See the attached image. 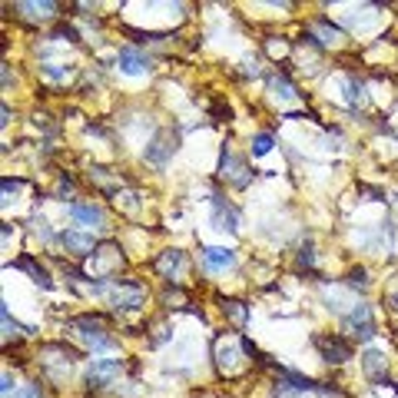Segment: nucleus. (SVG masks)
Masks as SVG:
<instances>
[{
  "label": "nucleus",
  "instance_id": "f257e3e1",
  "mask_svg": "<svg viewBox=\"0 0 398 398\" xmlns=\"http://www.w3.org/2000/svg\"><path fill=\"white\" fill-rule=\"evenodd\" d=\"M342 329L352 339H358V342H372L378 335V322H375V315H372V305L356 302V309L342 315Z\"/></svg>",
  "mask_w": 398,
  "mask_h": 398
},
{
  "label": "nucleus",
  "instance_id": "f03ea898",
  "mask_svg": "<svg viewBox=\"0 0 398 398\" xmlns=\"http://www.w3.org/2000/svg\"><path fill=\"white\" fill-rule=\"evenodd\" d=\"M143 302H146V286L136 279H117V286L110 292L113 312H136Z\"/></svg>",
  "mask_w": 398,
  "mask_h": 398
},
{
  "label": "nucleus",
  "instance_id": "7ed1b4c3",
  "mask_svg": "<svg viewBox=\"0 0 398 398\" xmlns=\"http://www.w3.org/2000/svg\"><path fill=\"white\" fill-rule=\"evenodd\" d=\"M70 329H74L90 349H97V352H103V349L113 345V335H107V325L100 322L97 315H76L74 322H70Z\"/></svg>",
  "mask_w": 398,
  "mask_h": 398
},
{
  "label": "nucleus",
  "instance_id": "20e7f679",
  "mask_svg": "<svg viewBox=\"0 0 398 398\" xmlns=\"http://www.w3.org/2000/svg\"><path fill=\"white\" fill-rule=\"evenodd\" d=\"M219 176H223V180H229L236 189H246V186L252 183L256 170H249L246 160H239L229 146H223V153H219Z\"/></svg>",
  "mask_w": 398,
  "mask_h": 398
},
{
  "label": "nucleus",
  "instance_id": "39448f33",
  "mask_svg": "<svg viewBox=\"0 0 398 398\" xmlns=\"http://www.w3.org/2000/svg\"><path fill=\"white\" fill-rule=\"evenodd\" d=\"M123 358H93L90 362V368H86V375H83V382L90 388H107V385H113L119 375H123Z\"/></svg>",
  "mask_w": 398,
  "mask_h": 398
},
{
  "label": "nucleus",
  "instance_id": "423d86ee",
  "mask_svg": "<svg viewBox=\"0 0 398 398\" xmlns=\"http://www.w3.org/2000/svg\"><path fill=\"white\" fill-rule=\"evenodd\" d=\"M312 345L319 349L322 362H329V365H345L352 358V342L342 339V335H312Z\"/></svg>",
  "mask_w": 398,
  "mask_h": 398
},
{
  "label": "nucleus",
  "instance_id": "0eeeda50",
  "mask_svg": "<svg viewBox=\"0 0 398 398\" xmlns=\"http://www.w3.org/2000/svg\"><path fill=\"white\" fill-rule=\"evenodd\" d=\"M66 213L74 219L76 226L83 229H107V213H103V206L93 203V199H76V203L66 206Z\"/></svg>",
  "mask_w": 398,
  "mask_h": 398
},
{
  "label": "nucleus",
  "instance_id": "6e6552de",
  "mask_svg": "<svg viewBox=\"0 0 398 398\" xmlns=\"http://www.w3.org/2000/svg\"><path fill=\"white\" fill-rule=\"evenodd\" d=\"M176 143H180V140H176L172 133H166V129H163V133H156V136L146 143V150H143V160L150 163V166H156V170H163V166L172 160V153H176Z\"/></svg>",
  "mask_w": 398,
  "mask_h": 398
},
{
  "label": "nucleus",
  "instance_id": "1a4fd4ad",
  "mask_svg": "<svg viewBox=\"0 0 398 398\" xmlns=\"http://www.w3.org/2000/svg\"><path fill=\"white\" fill-rule=\"evenodd\" d=\"M209 206H213V229L219 233H239V209L229 203L223 193L209 196Z\"/></svg>",
  "mask_w": 398,
  "mask_h": 398
},
{
  "label": "nucleus",
  "instance_id": "9d476101",
  "mask_svg": "<svg viewBox=\"0 0 398 398\" xmlns=\"http://www.w3.org/2000/svg\"><path fill=\"white\" fill-rule=\"evenodd\" d=\"M322 382H315L309 375H299V372H289V368H279V378H276V392L279 395H305V392H315L319 395Z\"/></svg>",
  "mask_w": 398,
  "mask_h": 398
},
{
  "label": "nucleus",
  "instance_id": "9b49d317",
  "mask_svg": "<svg viewBox=\"0 0 398 398\" xmlns=\"http://www.w3.org/2000/svg\"><path fill=\"white\" fill-rule=\"evenodd\" d=\"M117 70L127 76H140V74H150L153 70V60L143 50L136 47H119L117 50Z\"/></svg>",
  "mask_w": 398,
  "mask_h": 398
},
{
  "label": "nucleus",
  "instance_id": "f8f14e48",
  "mask_svg": "<svg viewBox=\"0 0 398 398\" xmlns=\"http://www.w3.org/2000/svg\"><path fill=\"white\" fill-rule=\"evenodd\" d=\"M199 259H203V269L209 272H226L236 266V249L226 246H203L199 249Z\"/></svg>",
  "mask_w": 398,
  "mask_h": 398
},
{
  "label": "nucleus",
  "instance_id": "ddd939ff",
  "mask_svg": "<svg viewBox=\"0 0 398 398\" xmlns=\"http://www.w3.org/2000/svg\"><path fill=\"white\" fill-rule=\"evenodd\" d=\"M60 246H64L70 256H93V252H97V239H93V233L64 229V233H60Z\"/></svg>",
  "mask_w": 398,
  "mask_h": 398
},
{
  "label": "nucleus",
  "instance_id": "4468645a",
  "mask_svg": "<svg viewBox=\"0 0 398 398\" xmlns=\"http://www.w3.org/2000/svg\"><path fill=\"white\" fill-rule=\"evenodd\" d=\"M362 368H365V378L372 385H392L385 375V356L378 349H368L365 356H362Z\"/></svg>",
  "mask_w": 398,
  "mask_h": 398
},
{
  "label": "nucleus",
  "instance_id": "2eb2a0df",
  "mask_svg": "<svg viewBox=\"0 0 398 398\" xmlns=\"http://www.w3.org/2000/svg\"><path fill=\"white\" fill-rule=\"evenodd\" d=\"M186 266V252L183 249H166L160 259H156V272H160L166 282H172Z\"/></svg>",
  "mask_w": 398,
  "mask_h": 398
},
{
  "label": "nucleus",
  "instance_id": "dca6fc26",
  "mask_svg": "<svg viewBox=\"0 0 398 398\" xmlns=\"http://www.w3.org/2000/svg\"><path fill=\"white\" fill-rule=\"evenodd\" d=\"M13 269H23V272H30V279L40 286V289H54V279H50V272L43 269L40 262L33 256H21L17 262H13Z\"/></svg>",
  "mask_w": 398,
  "mask_h": 398
},
{
  "label": "nucleus",
  "instance_id": "f3484780",
  "mask_svg": "<svg viewBox=\"0 0 398 398\" xmlns=\"http://www.w3.org/2000/svg\"><path fill=\"white\" fill-rule=\"evenodd\" d=\"M13 11H21L23 17H30L33 23H40V21H54L57 11H60V4H13Z\"/></svg>",
  "mask_w": 398,
  "mask_h": 398
},
{
  "label": "nucleus",
  "instance_id": "a211bd4d",
  "mask_svg": "<svg viewBox=\"0 0 398 398\" xmlns=\"http://www.w3.org/2000/svg\"><path fill=\"white\" fill-rule=\"evenodd\" d=\"M342 286L349 292H368V286H372V279H368V269H365V266H352V269L345 272Z\"/></svg>",
  "mask_w": 398,
  "mask_h": 398
},
{
  "label": "nucleus",
  "instance_id": "6ab92c4d",
  "mask_svg": "<svg viewBox=\"0 0 398 398\" xmlns=\"http://www.w3.org/2000/svg\"><path fill=\"white\" fill-rule=\"evenodd\" d=\"M269 86L276 90V97H279V100H295V97H299V90H295V83H292V80H289L286 74H282V70L269 74Z\"/></svg>",
  "mask_w": 398,
  "mask_h": 398
},
{
  "label": "nucleus",
  "instance_id": "aec40b11",
  "mask_svg": "<svg viewBox=\"0 0 398 398\" xmlns=\"http://www.w3.org/2000/svg\"><path fill=\"white\" fill-rule=\"evenodd\" d=\"M30 233L37 239H40L43 246H50V242H60V236H57L54 229H50V223H47V219H43V216H30Z\"/></svg>",
  "mask_w": 398,
  "mask_h": 398
},
{
  "label": "nucleus",
  "instance_id": "412c9836",
  "mask_svg": "<svg viewBox=\"0 0 398 398\" xmlns=\"http://www.w3.org/2000/svg\"><path fill=\"white\" fill-rule=\"evenodd\" d=\"M345 97H349V103L356 107V103H365L368 93H365V83L358 80V76H345Z\"/></svg>",
  "mask_w": 398,
  "mask_h": 398
},
{
  "label": "nucleus",
  "instance_id": "4be33fe9",
  "mask_svg": "<svg viewBox=\"0 0 398 398\" xmlns=\"http://www.w3.org/2000/svg\"><path fill=\"white\" fill-rule=\"evenodd\" d=\"M223 312H226L236 325H246V319H249V309L242 305V302H236V299H223Z\"/></svg>",
  "mask_w": 398,
  "mask_h": 398
},
{
  "label": "nucleus",
  "instance_id": "5701e85b",
  "mask_svg": "<svg viewBox=\"0 0 398 398\" xmlns=\"http://www.w3.org/2000/svg\"><path fill=\"white\" fill-rule=\"evenodd\" d=\"M272 146H276V136H272V133H256L252 143H249V153H252V156H266Z\"/></svg>",
  "mask_w": 398,
  "mask_h": 398
},
{
  "label": "nucleus",
  "instance_id": "b1692460",
  "mask_svg": "<svg viewBox=\"0 0 398 398\" xmlns=\"http://www.w3.org/2000/svg\"><path fill=\"white\" fill-rule=\"evenodd\" d=\"M299 269H305V272H315V246H312V239H305L299 246Z\"/></svg>",
  "mask_w": 398,
  "mask_h": 398
},
{
  "label": "nucleus",
  "instance_id": "393cba45",
  "mask_svg": "<svg viewBox=\"0 0 398 398\" xmlns=\"http://www.w3.org/2000/svg\"><path fill=\"white\" fill-rule=\"evenodd\" d=\"M312 27H315V30H322V33H325V43H339V40H345V33L339 30L335 23H329V21H325V17H315V21H312Z\"/></svg>",
  "mask_w": 398,
  "mask_h": 398
},
{
  "label": "nucleus",
  "instance_id": "a878e982",
  "mask_svg": "<svg viewBox=\"0 0 398 398\" xmlns=\"http://www.w3.org/2000/svg\"><path fill=\"white\" fill-rule=\"evenodd\" d=\"M0 319H4V329H7V335H21V332H30V329H23L17 319H11V309H7V302H0Z\"/></svg>",
  "mask_w": 398,
  "mask_h": 398
},
{
  "label": "nucleus",
  "instance_id": "bb28decb",
  "mask_svg": "<svg viewBox=\"0 0 398 398\" xmlns=\"http://www.w3.org/2000/svg\"><path fill=\"white\" fill-rule=\"evenodd\" d=\"M76 193V183H74V176H66V172H60V180H57V196H60V199H70V196Z\"/></svg>",
  "mask_w": 398,
  "mask_h": 398
},
{
  "label": "nucleus",
  "instance_id": "cd10ccee",
  "mask_svg": "<svg viewBox=\"0 0 398 398\" xmlns=\"http://www.w3.org/2000/svg\"><path fill=\"white\" fill-rule=\"evenodd\" d=\"M11 398H43V385L40 382H27V385L17 388Z\"/></svg>",
  "mask_w": 398,
  "mask_h": 398
},
{
  "label": "nucleus",
  "instance_id": "c85d7f7f",
  "mask_svg": "<svg viewBox=\"0 0 398 398\" xmlns=\"http://www.w3.org/2000/svg\"><path fill=\"white\" fill-rule=\"evenodd\" d=\"M43 76H50V80H66L70 76V66H60V64H43L40 66Z\"/></svg>",
  "mask_w": 398,
  "mask_h": 398
},
{
  "label": "nucleus",
  "instance_id": "c756f323",
  "mask_svg": "<svg viewBox=\"0 0 398 398\" xmlns=\"http://www.w3.org/2000/svg\"><path fill=\"white\" fill-rule=\"evenodd\" d=\"M50 40H70V43H80V33H76L74 27H66V23H60V27L54 30V37H50Z\"/></svg>",
  "mask_w": 398,
  "mask_h": 398
},
{
  "label": "nucleus",
  "instance_id": "7c9ffc66",
  "mask_svg": "<svg viewBox=\"0 0 398 398\" xmlns=\"http://www.w3.org/2000/svg\"><path fill=\"white\" fill-rule=\"evenodd\" d=\"M13 385H17V382H13V375H11V372H4V375H0V395H4V398H11Z\"/></svg>",
  "mask_w": 398,
  "mask_h": 398
},
{
  "label": "nucleus",
  "instance_id": "2f4dec72",
  "mask_svg": "<svg viewBox=\"0 0 398 398\" xmlns=\"http://www.w3.org/2000/svg\"><path fill=\"white\" fill-rule=\"evenodd\" d=\"M13 83V76H11V66H4V90Z\"/></svg>",
  "mask_w": 398,
  "mask_h": 398
}]
</instances>
